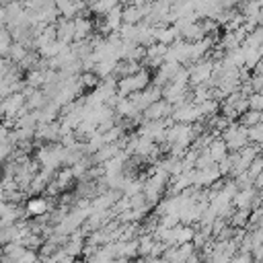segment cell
Masks as SVG:
<instances>
[{"mask_svg":"<svg viewBox=\"0 0 263 263\" xmlns=\"http://www.w3.org/2000/svg\"><path fill=\"white\" fill-rule=\"evenodd\" d=\"M187 70H189V82H193L195 86L197 84H208V80L212 78V72H214V62L199 60Z\"/></svg>","mask_w":263,"mask_h":263,"instance_id":"277c9868","label":"cell"},{"mask_svg":"<svg viewBox=\"0 0 263 263\" xmlns=\"http://www.w3.org/2000/svg\"><path fill=\"white\" fill-rule=\"evenodd\" d=\"M117 154H119V146H117V144H105L101 150H97V152L92 154V160H95V162H109V160H113Z\"/></svg>","mask_w":263,"mask_h":263,"instance_id":"9c48e42d","label":"cell"},{"mask_svg":"<svg viewBox=\"0 0 263 263\" xmlns=\"http://www.w3.org/2000/svg\"><path fill=\"white\" fill-rule=\"evenodd\" d=\"M242 47H249V49H263V27L253 29V31L247 35Z\"/></svg>","mask_w":263,"mask_h":263,"instance_id":"8fae6325","label":"cell"},{"mask_svg":"<svg viewBox=\"0 0 263 263\" xmlns=\"http://www.w3.org/2000/svg\"><path fill=\"white\" fill-rule=\"evenodd\" d=\"M117 6H119V0H97V2L90 4V10L95 14H99V16H105V14H109Z\"/></svg>","mask_w":263,"mask_h":263,"instance_id":"7c38bea8","label":"cell"},{"mask_svg":"<svg viewBox=\"0 0 263 263\" xmlns=\"http://www.w3.org/2000/svg\"><path fill=\"white\" fill-rule=\"evenodd\" d=\"M249 86H251V92L263 95V74H253L249 80Z\"/></svg>","mask_w":263,"mask_h":263,"instance_id":"ac0fdd59","label":"cell"},{"mask_svg":"<svg viewBox=\"0 0 263 263\" xmlns=\"http://www.w3.org/2000/svg\"><path fill=\"white\" fill-rule=\"evenodd\" d=\"M121 16H123V25H140V23L144 21V14H142V10H140L136 4L125 6Z\"/></svg>","mask_w":263,"mask_h":263,"instance_id":"30bf717a","label":"cell"},{"mask_svg":"<svg viewBox=\"0 0 263 263\" xmlns=\"http://www.w3.org/2000/svg\"><path fill=\"white\" fill-rule=\"evenodd\" d=\"M259 201H261V208H263V189H259Z\"/></svg>","mask_w":263,"mask_h":263,"instance_id":"7402d4cb","label":"cell"},{"mask_svg":"<svg viewBox=\"0 0 263 263\" xmlns=\"http://www.w3.org/2000/svg\"><path fill=\"white\" fill-rule=\"evenodd\" d=\"M208 154L214 158V162H220L228 156V148H226V142L222 138H214L212 144L208 146Z\"/></svg>","mask_w":263,"mask_h":263,"instance_id":"ba28073f","label":"cell"},{"mask_svg":"<svg viewBox=\"0 0 263 263\" xmlns=\"http://www.w3.org/2000/svg\"><path fill=\"white\" fill-rule=\"evenodd\" d=\"M74 35H76L74 18H64V16L58 18V23H55V39L68 45L70 41H74Z\"/></svg>","mask_w":263,"mask_h":263,"instance_id":"5b68a950","label":"cell"},{"mask_svg":"<svg viewBox=\"0 0 263 263\" xmlns=\"http://www.w3.org/2000/svg\"><path fill=\"white\" fill-rule=\"evenodd\" d=\"M173 119L177 123H189V125H193L197 119H201V113H199V109H197L195 103H187L185 101V103L173 107Z\"/></svg>","mask_w":263,"mask_h":263,"instance_id":"3957f363","label":"cell"},{"mask_svg":"<svg viewBox=\"0 0 263 263\" xmlns=\"http://www.w3.org/2000/svg\"><path fill=\"white\" fill-rule=\"evenodd\" d=\"M230 263H257V261L253 259V255H251V253H242V251H236V253L232 255Z\"/></svg>","mask_w":263,"mask_h":263,"instance_id":"d6986e66","label":"cell"},{"mask_svg":"<svg viewBox=\"0 0 263 263\" xmlns=\"http://www.w3.org/2000/svg\"><path fill=\"white\" fill-rule=\"evenodd\" d=\"M45 210H47V201H43V199H33L29 203V212L31 214H45Z\"/></svg>","mask_w":263,"mask_h":263,"instance_id":"ffe728a7","label":"cell"},{"mask_svg":"<svg viewBox=\"0 0 263 263\" xmlns=\"http://www.w3.org/2000/svg\"><path fill=\"white\" fill-rule=\"evenodd\" d=\"M168 113H173V105L166 101H156L148 109H144V119L146 121H158V119H164V115H168Z\"/></svg>","mask_w":263,"mask_h":263,"instance_id":"8992f818","label":"cell"},{"mask_svg":"<svg viewBox=\"0 0 263 263\" xmlns=\"http://www.w3.org/2000/svg\"><path fill=\"white\" fill-rule=\"evenodd\" d=\"M247 173H249V177L253 179V183H255V179L263 173V154H259L251 164H249V168H247Z\"/></svg>","mask_w":263,"mask_h":263,"instance_id":"2e32d148","label":"cell"},{"mask_svg":"<svg viewBox=\"0 0 263 263\" xmlns=\"http://www.w3.org/2000/svg\"><path fill=\"white\" fill-rule=\"evenodd\" d=\"M27 53H29V51L25 49V45H23V43H12V45H10V49H8V55H10L12 60H16V62H21Z\"/></svg>","mask_w":263,"mask_h":263,"instance_id":"e0dca14e","label":"cell"},{"mask_svg":"<svg viewBox=\"0 0 263 263\" xmlns=\"http://www.w3.org/2000/svg\"><path fill=\"white\" fill-rule=\"evenodd\" d=\"M197 109H199L201 117H212V115H216V113H218L220 105H218V101H216V99H208V101H203V103H197Z\"/></svg>","mask_w":263,"mask_h":263,"instance_id":"5bb4252c","label":"cell"},{"mask_svg":"<svg viewBox=\"0 0 263 263\" xmlns=\"http://www.w3.org/2000/svg\"><path fill=\"white\" fill-rule=\"evenodd\" d=\"M74 31H76V35H74L76 41L86 39V37L92 33V21L86 18V16H76V18H74Z\"/></svg>","mask_w":263,"mask_h":263,"instance_id":"52a82bcc","label":"cell"},{"mask_svg":"<svg viewBox=\"0 0 263 263\" xmlns=\"http://www.w3.org/2000/svg\"><path fill=\"white\" fill-rule=\"evenodd\" d=\"M220 138L226 142V148H228L230 152H238V150H242V148L249 144L247 127L240 125V123H230V125L222 132Z\"/></svg>","mask_w":263,"mask_h":263,"instance_id":"7a4b0ae2","label":"cell"},{"mask_svg":"<svg viewBox=\"0 0 263 263\" xmlns=\"http://www.w3.org/2000/svg\"><path fill=\"white\" fill-rule=\"evenodd\" d=\"M247 138H249V144H255V146H263V123H257L253 127L247 129Z\"/></svg>","mask_w":263,"mask_h":263,"instance_id":"9a60e30c","label":"cell"},{"mask_svg":"<svg viewBox=\"0 0 263 263\" xmlns=\"http://www.w3.org/2000/svg\"><path fill=\"white\" fill-rule=\"evenodd\" d=\"M238 123H240V125H245L247 129H249V127H253V125H257V123H261V111H255V109L245 111V113L238 117Z\"/></svg>","mask_w":263,"mask_h":263,"instance_id":"4fadbf2b","label":"cell"},{"mask_svg":"<svg viewBox=\"0 0 263 263\" xmlns=\"http://www.w3.org/2000/svg\"><path fill=\"white\" fill-rule=\"evenodd\" d=\"M134 2H136V0H119V6H123V8H125V6H132Z\"/></svg>","mask_w":263,"mask_h":263,"instance_id":"44dd1931","label":"cell"},{"mask_svg":"<svg viewBox=\"0 0 263 263\" xmlns=\"http://www.w3.org/2000/svg\"><path fill=\"white\" fill-rule=\"evenodd\" d=\"M148 84H150L148 72H146V70H140V72H136V74H132V76H125V78H121V80L117 82L119 97H129V95H134V92H140V90L148 88Z\"/></svg>","mask_w":263,"mask_h":263,"instance_id":"6da1fadb","label":"cell"}]
</instances>
